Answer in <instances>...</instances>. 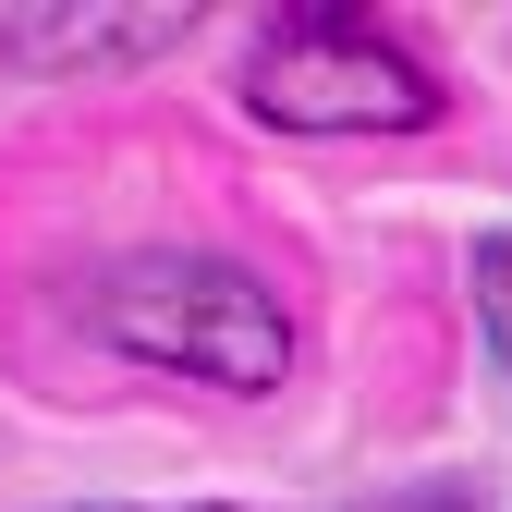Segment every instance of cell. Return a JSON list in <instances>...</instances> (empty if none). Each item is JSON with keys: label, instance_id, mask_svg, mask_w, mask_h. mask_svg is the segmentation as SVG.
<instances>
[{"label": "cell", "instance_id": "6da1fadb", "mask_svg": "<svg viewBox=\"0 0 512 512\" xmlns=\"http://www.w3.org/2000/svg\"><path fill=\"white\" fill-rule=\"evenodd\" d=\"M244 110L281 135H415L439 122V74L378 13H269L244 49Z\"/></svg>", "mask_w": 512, "mask_h": 512}, {"label": "cell", "instance_id": "7a4b0ae2", "mask_svg": "<svg viewBox=\"0 0 512 512\" xmlns=\"http://www.w3.org/2000/svg\"><path fill=\"white\" fill-rule=\"evenodd\" d=\"M110 342L135 366H171V378H208V391H269L293 366V330L281 305L256 293L244 269H135L110 281Z\"/></svg>", "mask_w": 512, "mask_h": 512}]
</instances>
